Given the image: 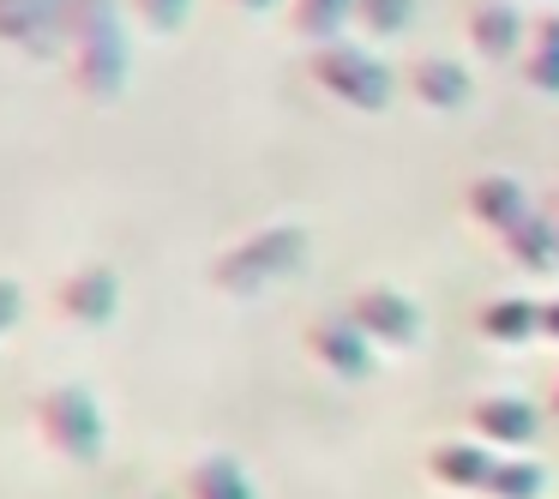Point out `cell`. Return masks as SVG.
Returning a JSON list of instances; mask_svg holds the SVG:
<instances>
[{
  "label": "cell",
  "instance_id": "obj_11",
  "mask_svg": "<svg viewBox=\"0 0 559 499\" xmlns=\"http://www.w3.org/2000/svg\"><path fill=\"white\" fill-rule=\"evenodd\" d=\"M469 427H475V439L481 445H530L535 433H542V421H535V403H523V397H475L469 403Z\"/></svg>",
  "mask_w": 559,
  "mask_h": 499
},
{
  "label": "cell",
  "instance_id": "obj_13",
  "mask_svg": "<svg viewBox=\"0 0 559 499\" xmlns=\"http://www.w3.org/2000/svg\"><path fill=\"white\" fill-rule=\"evenodd\" d=\"M403 85H409V97L427 103V109H463V103H469V73H463L451 55H415Z\"/></svg>",
  "mask_w": 559,
  "mask_h": 499
},
{
  "label": "cell",
  "instance_id": "obj_25",
  "mask_svg": "<svg viewBox=\"0 0 559 499\" xmlns=\"http://www.w3.org/2000/svg\"><path fill=\"white\" fill-rule=\"evenodd\" d=\"M554 415H559V385H554Z\"/></svg>",
  "mask_w": 559,
  "mask_h": 499
},
{
  "label": "cell",
  "instance_id": "obj_21",
  "mask_svg": "<svg viewBox=\"0 0 559 499\" xmlns=\"http://www.w3.org/2000/svg\"><path fill=\"white\" fill-rule=\"evenodd\" d=\"M133 13L145 31H157V37H169V31L187 25V13H193V0H133Z\"/></svg>",
  "mask_w": 559,
  "mask_h": 499
},
{
  "label": "cell",
  "instance_id": "obj_26",
  "mask_svg": "<svg viewBox=\"0 0 559 499\" xmlns=\"http://www.w3.org/2000/svg\"><path fill=\"white\" fill-rule=\"evenodd\" d=\"M145 499H169V494H145Z\"/></svg>",
  "mask_w": 559,
  "mask_h": 499
},
{
  "label": "cell",
  "instance_id": "obj_18",
  "mask_svg": "<svg viewBox=\"0 0 559 499\" xmlns=\"http://www.w3.org/2000/svg\"><path fill=\"white\" fill-rule=\"evenodd\" d=\"M349 19H355V0H295V37H307L313 49L337 43Z\"/></svg>",
  "mask_w": 559,
  "mask_h": 499
},
{
  "label": "cell",
  "instance_id": "obj_10",
  "mask_svg": "<svg viewBox=\"0 0 559 499\" xmlns=\"http://www.w3.org/2000/svg\"><path fill=\"white\" fill-rule=\"evenodd\" d=\"M463 37H469V49L481 55V61H511L530 31H523L518 0H475L469 19H463Z\"/></svg>",
  "mask_w": 559,
  "mask_h": 499
},
{
  "label": "cell",
  "instance_id": "obj_3",
  "mask_svg": "<svg viewBox=\"0 0 559 499\" xmlns=\"http://www.w3.org/2000/svg\"><path fill=\"white\" fill-rule=\"evenodd\" d=\"M307 73H313V85L325 91L331 103H343V109H361V115H379L391 103V91H397V79H391V67L379 61L367 43H325V49L307 55Z\"/></svg>",
  "mask_w": 559,
  "mask_h": 499
},
{
  "label": "cell",
  "instance_id": "obj_17",
  "mask_svg": "<svg viewBox=\"0 0 559 499\" xmlns=\"http://www.w3.org/2000/svg\"><path fill=\"white\" fill-rule=\"evenodd\" d=\"M523 79L547 97H559V13H547L530 31V49H523Z\"/></svg>",
  "mask_w": 559,
  "mask_h": 499
},
{
  "label": "cell",
  "instance_id": "obj_1",
  "mask_svg": "<svg viewBox=\"0 0 559 499\" xmlns=\"http://www.w3.org/2000/svg\"><path fill=\"white\" fill-rule=\"evenodd\" d=\"M67 73H73L79 97L115 103L133 73V37H127L121 0H67Z\"/></svg>",
  "mask_w": 559,
  "mask_h": 499
},
{
  "label": "cell",
  "instance_id": "obj_4",
  "mask_svg": "<svg viewBox=\"0 0 559 499\" xmlns=\"http://www.w3.org/2000/svg\"><path fill=\"white\" fill-rule=\"evenodd\" d=\"M31 421H37L43 445H49L55 458H67V463H91L103 451V409H97V397H91L85 385H73V379L43 385Z\"/></svg>",
  "mask_w": 559,
  "mask_h": 499
},
{
  "label": "cell",
  "instance_id": "obj_14",
  "mask_svg": "<svg viewBox=\"0 0 559 499\" xmlns=\"http://www.w3.org/2000/svg\"><path fill=\"white\" fill-rule=\"evenodd\" d=\"M475 331H481L487 343L518 349V343L542 337V301H530V295H499V301H487L481 313H475Z\"/></svg>",
  "mask_w": 559,
  "mask_h": 499
},
{
  "label": "cell",
  "instance_id": "obj_19",
  "mask_svg": "<svg viewBox=\"0 0 559 499\" xmlns=\"http://www.w3.org/2000/svg\"><path fill=\"white\" fill-rule=\"evenodd\" d=\"M542 487H547V470L535 458H499L481 494L487 499H542Z\"/></svg>",
  "mask_w": 559,
  "mask_h": 499
},
{
  "label": "cell",
  "instance_id": "obj_16",
  "mask_svg": "<svg viewBox=\"0 0 559 499\" xmlns=\"http://www.w3.org/2000/svg\"><path fill=\"white\" fill-rule=\"evenodd\" d=\"M187 499H259V494L229 451H205V458L187 463Z\"/></svg>",
  "mask_w": 559,
  "mask_h": 499
},
{
  "label": "cell",
  "instance_id": "obj_20",
  "mask_svg": "<svg viewBox=\"0 0 559 499\" xmlns=\"http://www.w3.org/2000/svg\"><path fill=\"white\" fill-rule=\"evenodd\" d=\"M415 25V0H355V31L367 37H403Z\"/></svg>",
  "mask_w": 559,
  "mask_h": 499
},
{
  "label": "cell",
  "instance_id": "obj_7",
  "mask_svg": "<svg viewBox=\"0 0 559 499\" xmlns=\"http://www.w3.org/2000/svg\"><path fill=\"white\" fill-rule=\"evenodd\" d=\"M67 0H0V43L31 55H67Z\"/></svg>",
  "mask_w": 559,
  "mask_h": 499
},
{
  "label": "cell",
  "instance_id": "obj_5",
  "mask_svg": "<svg viewBox=\"0 0 559 499\" xmlns=\"http://www.w3.org/2000/svg\"><path fill=\"white\" fill-rule=\"evenodd\" d=\"M349 319L373 337V349H409V343L421 337V307H415L403 289H391V283H367V289H355Z\"/></svg>",
  "mask_w": 559,
  "mask_h": 499
},
{
  "label": "cell",
  "instance_id": "obj_24",
  "mask_svg": "<svg viewBox=\"0 0 559 499\" xmlns=\"http://www.w3.org/2000/svg\"><path fill=\"white\" fill-rule=\"evenodd\" d=\"M241 13H265V7H277V0H235Z\"/></svg>",
  "mask_w": 559,
  "mask_h": 499
},
{
  "label": "cell",
  "instance_id": "obj_23",
  "mask_svg": "<svg viewBox=\"0 0 559 499\" xmlns=\"http://www.w3.org/2000/svg\"><path fill=\"white\" fill-rule=\"evenodd\" d=\"M542 337L559 343V301H542Z\"/></svg>",
  "mask_w": 559,
  "mask_h": 499
},
{
  "label": "cell",
  "instance_id": "obj_9",
  "mask_svg": "<svg viewBox=\"0 0 559 499\" xmlns=\"http://www.w3.org/2000/svg\"><path fill=\"white\" fill-rule=\"evenodd\" d=\"M493 451L481 439H439L427 445V482L433 487H451V494H481L487 475H493Z\"/></svg>",
  "mask_w": 559,
  "mask_h": 499
},
{
  "label": "cell",
  "instance_id": "obj_27",
  "mask_svg": "<svg viewBox=\"0 0 559 499\" xmlns=\"http://www.w3.org/2000/svg\"><path fill=\"white\" fill-rule=\"evenodd\" d=\"M554 223H559V205H554Z\"/></svg>",
  "mask_w": 559,
  "mask_h": 499
},
{
  "label": "cell",
  "instance_id": "obj_8",
  "mask_svg": "<svg viewBox=\"0 0 559 499\" xmlns=\"http://www.w3.org/2000/svg\"><path fill=\"white\" fill-rule=\"evenodd\" d=\"M55 307H61L73 325H103V319L121 307V277H115V265H73L61 283H55Z\"/></svg>",
  "mask_w": 559,
  "mask_h": 499
},
{
  "label": "cell",
  "instance_id": "obj_6",
  "mask_svg": "<svg viewBox=\"0 0 559 499\" xmlns=\"http://www.w3.org/2000/svg\"><path fill=\"white\" fill-rule=\"evenodd\" d=\"M307 355H313L325 373H337V379H367V373H373V361H379L373 337H367L349 313L313 319V325H307Z\"/></svg>",
  "mask_w": 559,
  "mask_h": 499
},
{
  "label": "cell",
  "instance_id": "obj_22",
  "mask_svg": "<svg viewBox=\"0 0 559 499\" xmlns=\"http://www.w3.org/2000/svg\"><path fill=\"white\" fill-rule=\"evenodd\" d=\"M19 313H25V289H19L13 277H0V337L19 325Z\"/></svg>",
  "mask_w": 559,
  "mask_h": 499
},
{
  "label": "cell",
  "instance_id": "obj_15",
  "mask_svg": "<svg viewBox=\"0 0 559 499\" xmlns=\"http://www.w3.org/2000/svg\"><path fill=\"white\" fill-rule=\"evenodd\" d=\"M499 241H506V253L518 259L523 271H554L559 265V223H554V211H542V205H535L518 229L499 235Z\"/></svg>",
  "mask_w": 559,
  "mask_h": 499
},
{
  "label": "cell",
  "instance_id": "obj_2",
  "mask_svg": "<svg viewBox=\"0 0 559 499\" xmlns=\"http://www.w3.org/2000/svg\"><path fill=\"white\" fill-rule=\"evenodd\" d=\"M301 265H307V229L301 223H265V229H253V235L223 247L205 265V283L217 295H259Z\"/></svg>",
  "mask_w": 559,
  "mask_h": 499
},
{
  "label": "cell",
  "instance_id": "obj_12",
  "mask_svg": "<svg viewBox=\"0 0 559 499\" xmlns=\"http://www.w3.org/2000/svg\"><path fill=\"white\" fill-rule=\"evenodd\" d=\"M530 211L535 205H530V193H523L518 175H475L469 181V217L481 223V229L506 235V229H518Z\"/></svg>",
  "mask_w": 559,
  "mask_h": 499
}]
</instances>
